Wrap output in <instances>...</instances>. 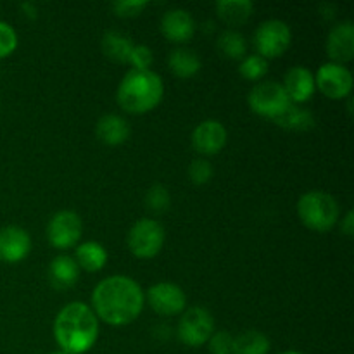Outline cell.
<instances>
[{
	"label": "cell",
	"mask_w": 354,
	"mask_h": 354,
	"mask_svg": "<svg viewBox=\"0 0 354 354\" xmlns=\"http://www.w3.org/2000/svg\"><path fill=\"white\" fill-rule=\"evenodd\" d=\"M145 294L133 279L114 275L97 283L92 292V311L97 320L113 327H123L140 317Z\"/></svg>",
	"instance_id": "cell-1"
},
{
	"label": "cell",
	"mask_w": 354,
	"mask_h": 354,
	"mask_svg": "<svg viewBox=\"0 0 354 354\" xmlns=\"http://www.w3.org/2000/svg\"><path fill=\"white\" fill-rule=\"evenodd\" d=\"M54 337L62 353L85 354L99 337V320L85 303H69L54 320Z\"/></svg>",
	"instance_id": "cell-2"
},
{
	"label": "cell",
	"mask_w": 354,
	"mask_h": 354,
	"mask_svg": "<svg viewBox=\"0 0 354 354\" xmlns=\"http://www.w3.org/2000/svg\"><path fill=\"white\" fill-rule=\"evenodd\" d=\"M165 95V83L151 69H131L121 80L116 100L130 114H145L156 109Z\"/></svg>",
	"instance_id": "cell-3"
},
{
	"label": "cell",
	"mask_w": 354,
	"mask_h": 354,
	"mask_svg": "<svg viewBox=\"0 0 354 354\" xmlns=\"http://www.w3.org/2000/svg\"><path fill=\"white\" fill-rule=\"evenodd\" d=\"M297 214L310 230L328 232L339 220V204L324 190H310L297 203Z\"/></svg>",
	"instance_id": "cell-4"
},
{
	"label": "cell",
	"mask_w": 354,
	"mask_h": 354,
	"mask_svg": "<svg viewBox=\"0 0 354 354\" xmlns=\"http://www.w3.org/2000/svg\"><path fill=\"white\" fill-rule=\"evenodd\" d=\"M165 228L151 218H142L128 232V249L135 258L151 259L161 252L165 245Z\"/></svg>",
	"instance_id": "cell-5"
},
{
	"label": "cell",
	"mask_w": 354,
	"mask_h": 354,
	"mask_svg": "<svg viewBox=\"0 0 354 354\" xmlns=\"http://www.w3.org/2000/svg\"><path fill=\"white\" fill-rule=\"evenodd\" d=\"M248 100L252 113H256L258 116L268 118L272 121L292 106L282 83L277 82H263L254 85L249 92Z\"/></svg>",
	"instance_id": "cell-6"
},
{
	"label": "cell",
	"mask_w": 354,
	"mask_h": 354,
	"mask_svg": "<svg viewBox=\"0 0 354 354\" xmlns=\"http://www.w3.org/2000/svg\"><path fill=\"white\" fill-rule=\"evenodd\" d=\"M178 339L185 346L199 348L214 334V318L206 308L192 306L183 311L178 322Z\"/></svg>",
	"instance_id": "cell-7"
},
{
	"label": "cell",
	"mask_w": 354,
	"mask_h": 354,
	"mask_svg": "<svg viewBox=\"0 0 354 354\" xmlns=\"http://www.w3.org/2000/svg\"><path fill=\"white\" fill-rule=\"evenodd\" d=\"M292 31L289 24L280 19H268L259 24L254 33V47L258 55L268 59H277L290 47Z\"/></svg>",
	"instance_id": "cell-8"
},
{
	"label": "cell",
	"mask_w": 354,
	"mask_h": 354,
	"mask_svg": "<svg viewBox=\"0 0 354 354\" xmlns=\"http://www.w3.org/2000/svg\"><path fill=\"white\" fill-rule=\"evenodd\" d=\"M315 86L332 100H342L349 97L353 90V75L346 66L327 62L318 68L315 75Z\"/></svg>",
	"instance_id": "cell-9"
},
{
	"label": "cell",
	"mask_w": 354,
	"mask_h": 354,
	"mask_svg": "<svg viewBox=\"0 0 354 354\" xmlns=\"http://www.w3.org/2000/svg\"><path fill=\"white\" fill-rule=\"evenodd\" d=\"M82 218L75 211H59L47 225V239L55 249L75 248L82 239Z\"/></svg>",
	"instance_id": "cell-10"
},
{
	"label": "cell",
	"mask_w": 354,
	"mask_h": 354,
	"mask_svg": "<svg viewBox=\"0 0 354 354\" xmlns=\"http://www.w3.org/2000/svg\"><path fill=\"white\" fill-rule=\"evenodd\" d=\"M147 303L161 317H175L185 311L187 296L176 283L159 282L147 290Z\"/></svg>",
	"instance_id": "cell-11"
},
{
	"label": "cell",
	"mask_w": 354,
	"mask_h": 354,
	"mask_svg": "<svg viewBox=\"0 0 354 354\" xmlns=\"http://www.w3.org/2000/svg\"><path fill=\"white\" fill-rule=\"evenodd\" d=\"M31 237L24 228L21 227H3L0 228V261L19 263L30 254Z\"/></svg>",
	"instance_id": "cell-12"
},
{
	"label": "cell",
	"mask_w": 354,
	"mask_h": 354,
	"mask_svg": "<svg viewBox=\"0 0 354 354\" xmlns=\"http://www.w3.org/2000/svg\"><path fill=\"white\" fill-rule=\"evenodd\" d=\"M227 128L216 120H206L196 127L192 145L201 156H214L227 145Z\"/></svg>",
	"instance_id": "cell-13"
},
{
	"label": "cell",
	"mask_w": 354,
	"mask_h": 354,
	"mask_svg": "<svg viewBox=\"0 0 354 354\" xmlns=\"http://www.w3.org/2000/svg\"><path fill=\"white\" fill-rule=\"evenodd\" d=\"M327 54L335 64L353 61L354 57V24L344 21L334 26L327 38Z\"/></svg>",
	"instance_id": "cell-14"
},
{
	"label": "cell",
	"mask_w": 354,
	"mask_h": 354,
	"mask_svg": "<svg viewBox=\"0 0 354 354\" xmlns=\"http://www.w3.org/2000/svg\"><path fill=\"white\" fill-rule=\"evenodd\" d=\"M161 33L173 44H185L196 33V21L187 10L171 9L162 16Z\"/></svg>",
	"instance_id": "cell-15"
},
{
	"label": "cell",
	"mask_w": 354,
	"mask_h": 354,
	"mask_svg": "<svg viewBox=\"0 0 354 354\" xmlns=\"http://www.w3.org/2000/svg\"><path fill=\"white\" fill-rule=\"evenodd\" d=\"M283 90H286L287 97L292 104H303L310 100L315 93V76L304 66H294L287 71L286 78L282 83Z\"/></svg>",
	"instance_id": "cell-16"
},
{
	"label": "cell",
	"mask_w": 354,
	"mask_h": 354,
	"mask_svg": "<svg viewBox=\"0 0 354 354\" xmlns=\"http://www.w3.org/2000/svg\"><path fill=\"white\" fill-rule=\"evenodd\" d=\"M95 135L99 142H102L104 145L116 147V145L124 144L128 140V137H130V124H128L124 118L118 116V114H106V116H102L97 121Z\"/></svg>",
	"instance_id": "cell-17"
},
{
	"label": "cell",
	"mask_w": 354,
	"mask_h": 354,
	"mask_svg": "<svg viewBox=\"0 0 354 354\" xmlns=\"http://www.w3.org/2000/svg\"><path fill=\"white\" fill-rule=\"evenodd\" d=\"M80 268L71 256H57L48 266V280L55 289H68L78 282Z\"/></svg>",
	"instance_id": "cell-18"
},
{
	"label": "cell",
	"mask_w": 354,
	"mask_h": 354,
	"mask_svg": "<svg viewBox=\"0 0 354 354\" xmlns=\"http://www.w3.org/2000/svg\"><path fill=\"white\" fill-rule=\"evenodd\" d=\"M75 261L78 268H83L85 272H100L107 263V251L102 244L95 241L83 242L76 249Z\"/></svg>",
	"instance_id": "cell-19"
},
{
	"label": "cell",
	"mask_w": 354,
	"mask_h": 354,
	"mask_svg": "<svg viewBox=\"0 0 354 354\" xmlns=\"http://www.w3.org/2000/svg\"><path fill=\"white\" fill-rule=\"evenodd\" d=\"M168 66L178 78H192L201 71V59L192 48L178 47L169 52Z\"/></svg>",
	"instance_id": "cell-20"
},
{
	"label": "cell",
	"mask_w": 354,
	"mask_h": 354,
	"mask_svg": "<svg viewBox=\"0 0 354 354\" xmlns=\"http://www.w3.org/2000/svg\"><path fill=\"white\" fill-rule=\"evenodd\" d=\"M254 10V3L251 0H221L216 3V12L221 21L230 26H241L248 23Z\"/></svg>",
	"instance_id": "cell-21"
},
{
	"label": "cell",
	"mask_w": 354,
	"mask_h": 354,
	"mask_svg": "<svg viewBox=\"0 0 354 354\" xmlns=\"http://www.w3.org/2000/svg\"><path fill=\"white\" fill-rule=\"evenodd\" d=\"M133 41L120 31H106L102 37V52L109 61L128 64Z\"/></svg>",
	"instance_id": "cell-22"
},
{
	"label": "cell",
	"mask_w": 354,
	"mask_h": 354,
	"mask_svg": "<svg viewBox=\"0 0 354 354\" xmlns=\"http://www.w3.org/2000/svg\"><path fill=\"white\" fill-rule=\"evenodd\" d=\"M273 123L280 128H286V130L306 131L315 128V116L310 113V109H304V107L292 104L286 113L275 118Z\"/></svg>",
	"instance_id": "cell-23"
},
{
	"label": "cell",
	"mask_w": 354,
	"mask_h": 354,
	"mask_svg": "<svg viewBox=\"0 0 354 354\" xmlns=\"http://www.w3.org/2000/svg\"><path fill=\"white\" fill-rule=\"evenodd\" d=\"M270 339L263 332L248 330L234 337L232 354H268Z\"/></svg>",
	"instance_id": "cell-24"
},
{
	"label": "cell",
	"mask_w": 354,
	"mask_h": 354,
	"mask_svg": "<svg viewBox=\"0 0 354 354\" xmlns=\"http://www.w3.org/2000/svg\"><path fill=\"white\" fill-rule=\"evenodd\" d=\"M218 50L221 52V55L227 59H242L245 54V38L242 37L239 31L235 30H225L223 33L218 37Z\"/></svg>",
	"instance_id": "cell-25"
},
{
	"label": "cell",
	"mask_w": 354,
	"mask_h": 354,
	"mask_svg": "<svg viewBox=\"0 0 354 354\" xmlns=\"http://www.w3.org/2000/svg\"><path fill=\"white\" fill-rule=\"evenodd\" d=\"M239 73L245 80L258 82V80H261L268 73V61L258 54L248 55L245 59H242L241 66H239Z\"/></svg>",
	"instance_id": "cell-26"
},
{
	"label": "cell",
	"mask_w": 354,
	"mask_h": 354,
	"mask_svg": "<svg viewBox=\"0 0 354 354\" xmlns=\"http://www.w3.org/2000/svg\"><path fill=\"white\" fill-rule=\"evenodd\" d=\"M145 204H147L149 209L152 213H166L171 204V196H169V190L165 185H152L151 189L145 194Z\"/></svg>",
	"instance_id": "cell-27"
},
{
	"label": "cell",
	"mask_w": 354,
	"mask_h": 354,
	"mask_svg": "<svg viewBox=\"0 0 354 354\" xmlns=\"http://www.w3.org/2000/svg\"><path fill=\"white\" fill-rule=\"evenodd\" d=\"M213 166L207 159H194L189 166V178L194 185H206L213 178Z\"/></svg>",
	"instance_id": "cell-28"
},
{
	"label": "cell",
	"mask_w": 354,
	"mask_h": 354,
	"mask_svg": "<svg viewBox=\"0 0 354 354\" xmlns=\"http://www.w3.org/2000/svg\"><path fill=\"white\" fill-rule=\"evenodd\" d=\"M152 62H154V54L145 45H133L128 57V64L133 69H151Z\"/></svg>",
	"instance_id": "cell-29"
},
{
	"label": "cell",
	"mask_w": 354,
	"mask_h": 354,
	"mask_svg": "<svg viewBox=\"0 0 354 354\" xmlns=\"http://www.w3.org/2000/svg\"><path fill=\"white\" fill-rule=\"evenodd\" d=\"M17 47V35L10 24L0 21V59L12 54Z\"/></svg>",
	"instance_id": "cell-30"
},
{
	"label": "cell",
	"mask_w": 354,
	"mask_h": 354,
	"mask_svg": "<svg viewBox=\"0 0 354 354\" xmlns=\"http://www.w3.org/2000/svg\"><path fill=\"white\" fill-rule=\"evenodd\" d=\"M207 342H209V349L213 354H232V342H234V337H232L228 332H214Z\"/></svg>",
	"instance_id": "cell-31"
},
{
	"label": "cell",
	"mask_w": 354,
	"mask_h": 354,
	"mask_svg": "<svg viewBox=\"0 0 354 354\" xmlns=\"http://www.w3.org/2000/svg\"><path fill=\"white\" fill-rule=\"evenodd\" d=\"M147 7V2L140 0H124V2H114L113 9L120 17H135Z\"/></svg>",
	"instance_id": "cell-32"
},
{
	"label": "cell",
	"mask_w": 354,
	"mask_h": 354,
	"mask_svg": "<svg viewBox=\"0 0 354 354\" xmlns=\"http://www.w3.org/2000/svg\"><path fill=\"white\" fill-rule=\"evenodd\" d=\"M341 230H342V234L348 235V237H353V234H354V214H353V211H348V213H346L344 220H342V223H341Z\"/></svg>",
	"instance_id": "cell-33"
},
{
	"label": "cell",
	"mask_w": 354,
	"mask_h": 354,
	"mask_svg": "<svg viewBox=\"0 0 354 354\" xmlns=\"http://www.w3.org/2000/svg\"><path fill=\"white\" fill-rule=\"evenodd\" d=\"M279 354H303V353H299V351H286V353H279Z\"/></svg>",
	"instance_id": "cell-34"
},
{
	"label": "cell",
	"mask_w": 354,
	"mask_h": 354,
	"mask_svg": "<svg viewBox=\"0 0 354 354\" xmlns=\"http://www.w3.org/2000/svg\"><path fill=\"white\" fill-rule=\"evenodd\" d=\"M52 354H66V353H62V351H57V353H52Z\"/></svg>",
	"instance_id": "cell-35"
}]
</instances>
